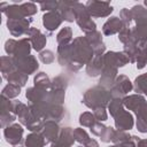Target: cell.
<instances>
[{"label": "cell", "instance_id": "obj_1", "mask_svg": "<svg viewBox=\"0 0 147 147\" xmlns=\"http://www.w3.org/2000/svg\"><path fill=\"white\" fill-rule=\"evenodd\" d=\"M57 62L61 67L77 72L83 65H87L94 57V52L85 36H79L72 39L69 45L57 46Z\"/></svg>", "mask_w": 147, "mask_h": 147}, {"label": "cell", "instance_id": "obj_2", "mask_svg": "<svg viewBox=\"0 0 147 147\" xmlns=\"http://www.w3.org/2000/svg\"><path fill=\"white\" fill-rule=\"evenodd\" d=\"M129 62L130 59L124 52H106L103 54V70L100 76L98 85L107 90H110L116 77L118 76V68L124 67Z\"/></svg>", "mask_w": 147, "mask_h": 147}, {"label": "cell", "instance_id": "obj_3", "mask_svg": "<svg viewBox=\"0 0 147 147\" xmlns=\"http://www.w3.org/2000/svg\"><path fill=\"white\" fill-rule=\"evenodd\" d=\"M131 14L134 22V26H131V33L139 46L147 40V9L142 5H134L131 8Z\"/></svg>", "mask_w": 147, "mask_h": 147}, {"label": "cell", "instance_id": "obj_4", "mask_svg": "<svg viewBox=\"0 0 147 147\" xmlns=\"http://www.w3.org/2000/svg\"><path fill=\"white\" fill-rule=\"evenodd\" d=\"M113 99L110 90H107L100 85H95L88 90L83 95L82 102L90 109H95L98 107H108L110 100Z\"/></svg>", "mask_w": 147, "mask_h": 147}, {"label": "cell", "instance_id": "obj_5", "mask_svg": "<svg viewBox=\"0 0 147 147\" xmlns=\"http://www.w3.org/2000/svg\"><path fill=\"white\" fill-rule=\"evenodd\" d=\"M1 11L7 16L8 20H22L25 17H31L37 14V6L33 2H24V3H0Z\"/></svg>", "mask_w": 147, "mask_h": 147}, {"label": "cell", "instance_id": "obj_6", "mask_svg": "<svg viewBox=\"0 0 147 147\" xmlns=\"http://www.w3.org/2000/svg\"><path fill=\"white\" fill-rule=\"evenodd\" d=\"M72 9L75 11L77 25L83 32H85V34L96 30V24L92 20L91 15L87 13L84 3L78 2V1H72Z\"/></svg>", "mask_w": 147, "mask_h": 147}, {"label": "cell", "instance_id": "obj_7", "mask_svg": "<svg viewBox=\"0 0 147 147\" xmlns=\"http://www.w3.org/2000/svg\"><path fill=\"white\" fill-rule=\"evenodd\" d=\"M31 44L28 38L22 39H8L5 42V52L8 56L24 57L31 53Z\"/></svg>", "mask_w": 147, "mask_h": 147}, {"label": "cell", "instance_id": "obj_8", "mask_svg": "<svg viewBox=\"0 0 147 147\" xmlns=\"http://www.w3.org/2000/svg\"><path fill=\"white\" fill-rule=\"evenodd\" d=\"M85 7L91 17H107L114 10V7L107 1L90 0L85 3Z\"/></svg>", "mask_w": 147, "mask_h": 147}, {"label": "cell", "instance_id": "obj_9", "mask_svg": "<svg viewBox=\"0 0 147 147\" xmlns=\"http://www.w3.org/2000/svg\"><path fill=\"white\" fill-rule=\"evenodd\" d=\"M133 90V83L125 75H118L110 87V92L113 98H125L129 92Z\"/></svg>", "mask_w": 147, "mask_h": 147}, {"label": "cell", "instance_id": "obj_10", "mask_svg": "<svg viewBox=\"0 0 147 147\" xmlns=\"http://www.w3.org/2000/svg\"><path fill=\"white\" fill-rule=\"evenodd\" d=\"M13 59H14L15 68L28 76L31 74H34L39 68V63L37 59L31 54L24 57H13Z\"/></svg>", "mask_w": 147, "mask_h": 147}, {"label": "cell", "instance_id": "obj_11", "mask_svg": "<svg viewBox=\"0 0 147 147\" xmlns=\"http://www.w3.org/2000/svg\"><path fill=\"white\" fill-rule=\"evenodd\" d=\"M23 133H24V129L22 124L18 123H14L3 129V137L6 141L13 146H18L20 144H22Z\"/></svg>", "mask_w": 147, "mask_h": 147}, {"label": "cell", "instance_id": "obj_12", "mask_svg": "<svg viewBox=\"0 0 147 147\" xmlns=\"http://www.w3.org/2000/svg\"><path fill=\"white\" fill-rule=\"evenodd\" d=\"M32 18H22V20H7V29L13 37H22L26 34L30 30V23Z\"/></svg>", "mask_w": 147, "mask_h": 147}, {"label": "cell", "instance_id": "obj_13", "mask_svg": "<svg viewBox=\"0 0 147 147\" xmlns=\"http://www.w3.org/2000/svg\"><path fill=\"white\" fill-rule=\"evenodd\" d=\"M26 38L30 40V44L32 46V48L37 52H41L44 51L46 44H47V38L46 36L37 28H30V30L26 33Z\"/></svg>", "mask_w": 147, "mask_h": 147}, {"label": "cell", "instance_id": "obj_14", "mask_svg": "<svg viewBox=\"0 0 147 147\" xmlns=\"http://www.w3.org/2000/svg\"><path fill=\"white\" fill-rule=\"evenodd\" d=\"M114 122H115V127L117 130H122V131H129V130L133 129V126H134L133 116L131 113L125 110V108L122 109L114 117Z\"/></svg>", "mask_w": 147, "mask_h": 147}, {"label": "cell", "instance_id": "obj_15", "mask_svg": "<svg viewBox=\"0 0 147 147\" xmlns=\"http://www.w3.org/2000/svg\"><path fill=\"white\" fill-rule=\"evenodd\" d=\"M48 94H49V90H44L32 86L26 90L25 98L28 99L30 105H38L42 102H48Z\"/></svg>", "mask_w": 147, "mask_h": 147}, {"label": "cell", "instance_id": "obj_16", "mask_svg": "<svg viewBox=\"0 0 147 147\" xmlns=\"http://www.w3.org/2000/svg\"><path fill=\"white\" fill-rule=\"evenodd\" d=\"M87 41L90 42L93 52H94V55H103L106 53V45L102 40V34L100 31L95 30V31H92V32H88L85 34Z\"/></svg>", "mask_w": 147, "mask_h": 147}, {"label": "cell", "instance_id": "obj_17", "mask_svg": "<svg viewBox=\"0 0 147 147\" xmlns=\"http://www.w3.org/2000/svg\"><path fill=\"white\" fill-rule=\"evenodd\" d=\"M63 22V18L60 14L59 10H53V11H48L45 13L42 16V24L45 26V29L48 32H53L55 31Z\"/></svg>", "mask_w": 147, "mask_h": 147}, {"label": "cell", "instance_id": "obj_18", "mask_svg": "<svg viewBox=\"0 0 147 147\" xmlns=\"http://www.w3.org/2000/svg\"><path fill=\"white\" fill-rule=\"evenodd\" d=\"M75 137H74V129L65 126L62 127L59 134V138L52 142L51 147H71L75 142Z\"/></svg>", "mask_w": 147, "mask_h": 147}, {"label": "cell", "instance_id": "obj_19", "mask_svg": "<svg viewBox=\"0 0 147 147\" xmlns=\"http://www.w3.org/2000/svg\"><path fill=\"white\" fill-rule=\"evenodd\" d=\"M61 127L59 126V123L55 121H46L44 123V127L41 130V134L44 136L46 142H54L60 134Z\"/></svg>", "mask_w": 147, "mask_h": 147}, {"label": "cell", "instance_id": "obj_20", "mask_svg": "<svg viewBox=\"0 0 147 147\" xmlns=\"http://www.w3.org/2000/svg\"><path fill=\"white\" fill-rule=\"evenodd\" d=\"M146 98L141 94H131V95H126L125 98H123V105L126 109L132 110L133 113H137L145 103H146Z\"/></svg>", "mask_w": 147, "mask_h": 147}, {"label": "cell", "instance_id": "obj_21", "mask_svg": "<svg viewBox=\"0 0 147 147\" xmlns=\"http://www.w3.org/2000/svg\"><path fill=\"white\" fill-rule=\"evenodd\" d=\"M122 29H123V23L121 18L117 16H111L103 23L102 33L105 36H113L115 33H119Z\"/></svg>", "mask_w": 147, "mask_h": 147}, {"label": "cell", "instance_id": "obj_22", "mask_svg": "<svg viewBox=\"0 0 147 147\" xmlns=\"http://www.w3.org/2000/svg\"><path fill=\"white\" fill-rule=\"evenodd\" d=\"M103 70V55H94L91 62L86 65V74L90 77L101 76Z\"/></svg>", "mask_w": 147, "mask_h": 147}, {"label": "cell", "instance_id": "obj_23", "mask_svg": "<svg viewBox=\"0 0 147 147\" xmlns=\"http://www.w3.org/2000/svg\"><path fill=\"white\" fill-rule=\"evenodd\" d=\"M2 78L6 79V80H7L8 83H10V84H15V85H18V86L22 87V86H24V85L28 83L29 76L16 69V70H14V71L7 74V75H2Z\"/></svg>", "mask_w": 147, "mask_h": 147}, {"label": "cell", "instance_id": "obj_24", "mask_svg": "<svg viewBox=\"0 0 147 147\" xmlns=\"http://www.w3.org/2000/svg\"><path fill=\"white\" fill-rule=\"evenodd\" d=\"M57 10L60 11L63 21L69 22V23L76 21L75 11L72 9V1H60V6Z\"/></svg>", "mask_w": 147, "mask_h": 147}, {"label": "cell", "instance_id": "obj_25", "mask_svg": "<svg viewBox=\"0 0 147 147\" xmlns=\"http://www.w3.org/2000/svg\"><path fill=\"white\" fill-rule=\"evenodd\" d=\"M136 117H137V130L141 133H146L147 132V102L136 113Z\"/></svg>", "mask_w": 147, "mask_h": 147}, {"label": "cell", "instance_id": "obj_26", "mask_svg": "<svg viewBox=\"0 0 147 147\" xmlns=\"http://www.w3.org/2000/svg\"><path fill=\"white\" fill-rule=\"evenodd\" d=\"M25 147H44L47 142L41 132H31L25 138Z\"/></svg>", "mask_w": 147, "mask_h": 147}, {"label": "cell", "instance_id": "obj_27", "mask_svg": "<svg viewBox=\"0 0 147 147\" xmlns=\"http://www.w3.org/2000/svg\"><path fill=\"white\" fill-rule=\"evenodd\" d=\"M72 41V30L70 26L62 28L59 33L56 34V42L57 46H65Z\"/></svg>", "mask_w": 147, "mask_h": 147}, {"label": "cell", "instance_id": "obj_28", "mask_svg": "<svg viewBox=\"0 0 147 147\" xmlns=\"http://www.w3.org/2000/svg\"><path fill=\"white\" fill-rule=\"evenodd\" d=\"M33 86L39 87V88H44V90H51L52 87V79L42 71L37 72L36 76L33 77Z\"/></svg>", "mask_w": 147, "mask_h": 147}, {"label": "cell", "instance_id": "obj_29", "mask_svg": "<svg viewBox=\"0 0 147 147\" xmlns=\"http://www.w3.org/2000/svg\"><path fill=\"white\" fill-rule=\"evenodd\" d=\"M133 90L144 96H147V72L136 77L133 83Z\"/></svg>", "mask_w": 147, "mask_h": 147}, {"label": "cell", "instance_id": "obj_30", "mask_svg": "<svg viewBox=\"0 0 147 147\" xmlns=\"http://www.w3.org/2000/svg\"><path fill=\"white\" fill-rule=\"evenodd\" d=\"M1 63H0V69H1V74L2 75H7L14 70H16L15 68V64H14V59L13 56H1L0 59Z\"/></svg>", "mask_w": 147, "mask_h": 147}, {"label": "cell", "instance_id": "obj_31", "mask_svg": "<svg viewBox=\"0 0 147 147\" xmlns=\"http://www.w3.org/2000/svg\"><path fill=\"white\" fill-rule=\"evenodd\" d=\"M20 93H21V86L10 84V83H8L1 91V95H5L8 99H14V98L18 96Z\"/></svg>", "mask_w": 147, "mask_h": 147}, {"label": "cell", "instance_id": "obj_32", "mask_svg": "<svg viewBox=\"0 0 147 147\" xmlns=\"http://www.w3.org/2000/svg\"><path fill=\"white\" fill-rule=\"evenodd\" d=\"M79 124L83 126V127H92L95 122H96V118L94 117L93 113L91 111H84L79 115V119H78Z\"/></svg>", "mask_w": 147, "mask_h": 147}, {"label": "cell", "instance_id": "obj_33", "mask_svg": "<svg viewBox=\"0 0 147 147\" xmlns=\"http://www.w3.org/2000/svg\"><path fill=\"white\" fill-rule=\"evenodd\" d=\"M107 108H108L110 115L113 117H115L122 109L125 108L124 105H123V99H121V98H113L110 100V102H109V105H108Z\"/></svg>", "mask_w": 147, "mask_h": 147}, {"label": "cell", "instance_id": "obj_34", "mask_svg": "<svg viewBox=\"0 0 147 147\" xmlns=\"http://www.w3.org/2000/svg\"><path fill=\"white\" fill-rule=\"evenodd\" d=\"M14 113V101L6 98L5 95L0 96V115H6Z\"/></svg>", "mask_w": 147, "mask_h": 147}, {"label": "cell", "instance_id": "obj_35", "mask_svg": "<svg viewBox=\"0 0 147 147\" xmlns=\"http://www.w3.org/2000/svg\"><path fill=\"white\" fill-rule=\"evenodd\" d=\"M74 137H75V140L77 142H79L80 145H83V146L91 139L90 136H88V133L83 127H76V129H74Z\"/></svg>", "mask_w": 147, "mask_h": 147}, {"label": "cell", "instance_id": "obj_36", "mask_svg": "<svg viewBox=\"0 0 147 147\" xmlns=\"http://www.w3.org/2000/svg\"><path fill=\"white\" fill-rule=\"evenodd\" d=\"M130 140H132V136L129 134L126 131L115 130L114 138H113L111 142H114V145H117V144H123V142H126V141H130Z\"/></svg>", "mask_w": 147, "mask_h": 147}, {"label": "cell", "instance_id": "obj_37", "mask_svg": "<svg viewBox=\"0 0 147 147\" xmlns=\"http://www.w3.org/2000/svg\"><path fill=\"white\" fill-rule=\"evenodd\" d=\"M119 18H121V21L123 23V28H131V23L133 22L131 9H129V8L121 9V11H119Z\"/></svg>", "mask_w": 147, "mask_h": 147}, {"label": "cell", "instance_id": "obj_38", "mask_svg": "<svg viewBox=\"0 0 147 147\" xmlns=\"http://www.w3.org/2000/svg\"><path fill=\"white\" fill-rule=\"evenodd\" d=\"M68 87V79L63 76H56L52 79V90H67Z\"/></svg>", "mask_w": 147, "mask_h": 147}, {"label": "cell", "instance_id": "obj_39", "mask_svg": "<svg viewBox=\"0 0 147 147\" xmlns=\"http://www.w3.org/2000/svg\"><path fill=\"white\" fill-rule=\"evenodd\" d=\"M39 60L44 64H51L55 61V54L51 49H44L39 53Z\"/></svg>", "mask_w": 147, "mask_h": 147}, {"label": "cell", "instance_id": "obj_40", "mask_svg": "<svg viewBox=\"0 0 147 147\" xmlns=\"http://www.w3.org/2000/svg\"><path fill=\"white\" fill-rule=\"evenodd\" d=\"M40 5V9L44 11H53V10H57L59 6H60V1H41L39 2Z\"/></svg>", "mask_w": 147, "mask_h": 147}, {"label": "cell", "instance_id": "obj_41", "mask_svg": "<svg viewBox=\"0 0 147 147\" xmlns=\"http://www.w3.org/2000/svg\"><path fill=\"white\" fill-rule=\"evenodd\" d=\"M93 115L96 118V121L99 122H103L108 118V114H107V109L106 107H98L95 109H93Z\"/></svg>", "mask_w": 147, "mask_h": 147}, {"label": "cell", "instance_id": "obj_42", "mask_svg": "<svg viewBox=\"0 0 147 147\" xmlns=\"http://www.w3.org/2000/svg\"><path fill=\"white\" fill-rule=\"evenodd\" d=\"M114 133H115V129L111 127V126H107L105 129V131L102 132V134L100 136L101 141L102 142H110V141H113Z\"/></svg>", "mask_w": 147, "mask_h": 147}, {"label": "cell", "instance_id": "obj_43", "mask_svg": "<svg viewBox=\"0 0 147 147\" xmlns=\"http://www.w3.org/2000/svg\"><path fill=\"white\" fill-rule=\"evenodd\" d=\"M106 127H107V126H106L102 122L96 121V122H95V124H94L92 127H90V130H91L92 134H94V136H96V137H100V136L102 134V132L105 131V129H106Z\"/></svg>", "mask_w": 147, "mask_h": 147}, {"label": "cell", "instance_id": "obj_44", "mask_svg": "<svg viewBox=\"0 0 147 147\" xmlns=\"http://www.w3.org/2000/svg\"><path fill=\"white\" fill-rule=\"evenodd\" d=\"M147 64V55L144 54L141 51L137 57V61H136V65H137V69H144Z\"/></svg>", "mask_w": 147, "mask_h": 147}, {"label": "cell", "instance_id": "obj_45", "mask_svg": "<svg viewBox=\"0 0 147 147\" xmlns=\"http://www.w3.org/2000/svg\"><path fill=\"white\" fill-rule=\"evenodd\" d=\"M139 140H140L139 137H137V136H132V140L126 141V142H123V144L113 145V146H109V147H136V144H137Z\"/></svg>", "mask_w": 147, "mask_h": 147}, {"label": "cell", "instance_id": "obj_46", "mask_svg": "<svg viewBox=\"0 0 147 147\" xmlns=\"http://www.w3.org/2000/svg\"><path fill=\"white\" fill-rule=\"evenodd\" d=\"M84 147H100L99 146V142L95 140V139H90L85 145H84Z\"/></svg>", "mask_w": 147, "mask_h": 147}, {"label": "cell", "instance_id": "obj_47", "mask_svg": "<svg viewBox=\"0 0 147 147\" xmlns=\"http://www.w3.org/2000/svg\"><path fill=\"white\" fill-rule=\"evenodd\" d=\"M138 47L140 48V51H141L144 54H146V55H147V40H145V41H144L142 44H140Z\"/></svg>", "mask_w": 147, "mask_h": 147}, {"label": "cell", "instance_id": "obj_48", "mask_svg": "<svg viewBox=\"0 0 147 147\" xmlns=\"http://www.w3.org/2000/svg\"><path fill=\"white\" fill-rule=\"evenodd\" d=\"M136 147H147V139H140L136 144Z\"/></svg>", "mask_w": 147, "mask_h": 147}, {"label": "cell", "instance_id": "obj_49", "mask_svg": "<svg viewBox=\"0 0 147 147\" xmlns=\"http://www.w3.org/2000/svg\"><path fill=\"white\" fill-rule=\"evenodd\" d=\"M78 147H83V146H78Z\"/></svg>", "mask_w": 147, "mask_h": 147}]
</instances>
